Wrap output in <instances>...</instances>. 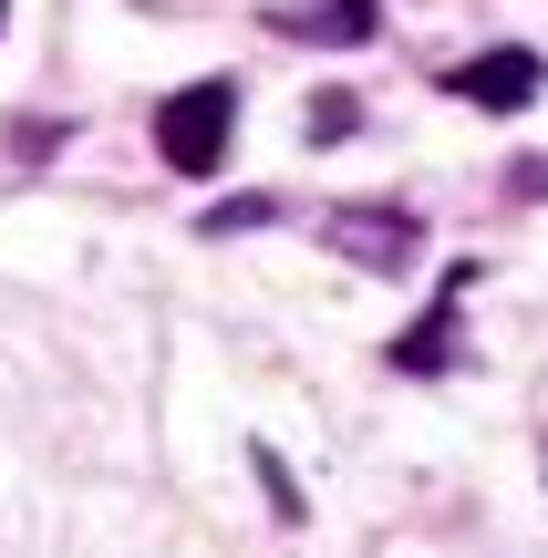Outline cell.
Here are the masks:
<instances>
[{"instance_id": "6da1fadb", "label": "cell", "mask_w": 548, "mask_h": 558, "mask_svg": "<svg viewBox=\"0 0 548 558\" xmlns=\"http://www.w3.org/2000/svg\"><path fill=\"white\" fill-rule=\"evenodd\" d=\"M228 135H239V83L207 73V83H176V94L156 104V145L176 177H218L228 166Z\"/></svg>"}, {"instance_id": "7a4b0ae2", "label": "cell", "mask_w": 548, "mask_h": 558, "mask_svg": "<svg viewBox=\"0 0 548 558\" xmlns=\"http://www.w3.org/2000/svg\"><path fill=\"white\" fill-rule=\"evenodd\" d=\"M466 290H476V259H455L446 269V290L414 311V331H393V373H414V383H435V373H455V331H466Z\"/></svg>"}, {"instance_id": "3957f363", "label": "cell", "mask_w": 548, "mask_h": 558, "mask_svg": "<svg viewBox=\"0 0 548 558\" xmlns=\"http://www.w3.org/2000/svg\"><path fill=\"white\" fill-rule=\"evenodd\" d=\"M538 52H517V41H497V52H476V62H455L446 73V94L455 104H476V114H528L538 104Z\"/></svg>"}, {"instance_id": "277c9868", "label": "cell", "mask_w": 548, "mask_h": 558, "mask_svg": "<svg viewBox=\"0 0 548 558\" xmlns=\"http://www.w3.org/2000/svg\"><path fill=\"white\" fill-rule=\"evenodd\" d=\"M331 248L363 259V269H404L414 248H425V218H414V207H342V218H331Z\"/></svg>"}, {"instance_id": "5b68a950", "label": "cell", "mask_w": 548, "mask_h": 558, "mask_svg": "<svg viewBox=\"0 0 548 558\" xmlns=\"http://www.w3.org/2000/svg\"><path fill=\"white\" fill-rule=\"evenodd\" d=\"M280 32H301V41H373V0H321V11H280Z\"/></svg>"}, {"instance_id": "8992f818", "label": "cell", "mask_w": 548, "mask_h": 558, "mask_svg": "<svg viewBox=\"0 0 548 558\" xmlns=\"http://www.w3.org/2000/svg\"><path fill=\"white\" fill-rule=\"evenodd\" d=\"M248 465H259V486H269V507H280V518H301V486H290V465L269 456V445H248Z\"/></svg>"}, {"instance_id": "52a82bcc", "label": "cell", "mask_w": 548, "mask_h": 558, "mask_svg": "<svg viewBox=\"0 0 548 558\" xmlns=\"http://www.w3.org/2000/svg\"><path fill=\"white\" fill-rule=\"evenodd\" d=\"M352 124H363L352 94H310V135H352Z\"/></svg>"}, {"instance_id": "ba28073f", "label": "cell", "mask_w": 548, "mask_h": 558, "mask_svg": "<svg viewBox=\"0 0 548 558\" xmlns=\"http://www.w3.org/2000/svg\"><path fill=\"white\" fill-rule=\"evenodd\" d=\"M269 218V197H228V207H207V239H228V228H259Z\"/></svg>"}, {"instance_id": "9c48e42d", "label": "cell", "mask_w": 548, "mask_h": 558, "mask_svg": "<svg viewBox=\"0 0 548 558\" xmlns=\"http://www.w3.org/2000/svg\"><path fill=\"white\" fill-rule=\"evenodd\" d=\"M517 197H548V156H528V166H517Z\"/></svg>"}, {"instance_id": "30bf717a", "label": "cell", "mask_w": 548, "mask_h": 558, "mask_svg": "<svg viewBox=\"0 0 548 558\" xmlns=\"http://www.w3.org/2000/svg\"><path fill=\"white\" fill-rule=\"evenodd\" d=\"M0 32H11V0H0Z\"/></svg>"}]
</instances>
